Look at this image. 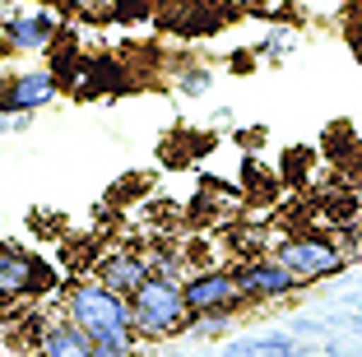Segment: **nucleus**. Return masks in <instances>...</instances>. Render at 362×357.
Returning a JSON list of instances; mask_svg holds the SVG:
<instances>
[{
    "mask_svg": "<svg viewBox=\"0 0 362 357\" xmlns=\"http://www.w3.org/2000/svg\"><path fill=\"white\" fill-rule=\"evenodd\" d=\"M65 320L93 339L98 357H130V348H135L130 297L112 293L98 279H79V283L65 288Z\"/></svg>",
    "mask_w": 362,
    "mask_h": 357,
    "instance_id": "obj_1",
    "label": "nucleus"
},
{
    "mask_svg": "<svg viewBox=\"0 0 362 357\" xmlns=\"http://www.w3.org/2000/svg\"><path fill=\"white\" fill-rule=\"evenodd\" d=\"M186 297H181V283L172 279H158L149 274L144 288L130 297V320H135V339H168L177 329H186Z\"/></svg>",
    "mask_w": 362,
    "mask_h": 357,
    "instance_id": "obj_2",
    "label": "nucleus"
},
{
    "mask_svg": "<svg viewBox=\"0 0 362 357\" xmlns=\"http://www.w3.org/2000/svg\"><path fill=\"white\" fill-rule=\"evenodd\" d=\"M274 260L298 283H320V279H330V274L344 269V251L334 242H325V237H288V242H279Z\"/></svg>",
    "mask_w": 362,
    "mask_h": 357,
    "instance_id": "obj_3",
    "label": "nucleus"
},
{
    "mask_svg": "<svg viewBox=\"0 0 362 357\" xmlns=\"http://www.w3.org/2000/svg\"><path fill=\"white\" fill-rule=\"evenodd\" d=\"M181 297H186V311H191V315H200V311H237V306H246L233 269L191 274V279L181 283Z\"/></svg>",
    "mask_w": 362,
    "mask_h": 357,
    "instance_id": "obj_4",
    "label": "nucleus"
},
{
    "mask_svg": "<svg viewBox=\"0 0 362 357\" xmlns=\"http://www.w3.org/2000/svg\"><path fill=\"white\" fill-rule=\"evenodd\" d=\"M237 288H242V302H274V297H288L293 288H302L274 255H260V260L237 264Z\"/></svg>",
    "mask_w": 362,
    "mask_h": 357,
    "instance_id": "obj_5",
    "label": "nucleus"
},
{
    "mask_svg": "<svg viewBox=\"0 0 362 357\" xmlns=\"http://www.w3.org/2000/svg\"><path fill=\"white\" fill-rule=\"evenodd\" d=\"M52 98H56V74L52 70L14 74L10 84H0V112H37Z\"/></svg>",
    "mask_w": 362,
    "mask_h": 357,
    "instance_id": "obj_6",
    "label": "nucleus"
},
{
    "mask_svg": "<svg viewBox=\"0 0 362 357\" xmlns=\"http://www.w3.org/2000/svg\"><path fill=\"white\" fill-rule=\"evenodd\" d=\"M149 274H153L149 260L135 255V251H107L103 260H98V283H107L112 293H121V297H135Z\"/></svg>",
    "mask_w": 362,
    "mask_h": 357,
    "instance_id": "obj_7",
    "label": "nucleus"
},
{
    "mask_svg": "<svg viewBox=\"0 0 362 357\" xmlns=\"http://www.w3.org/2000/svg\"><path fill=\"white\" fill-rule=\"evenodd\" d=\"M42 288V269L28 251L19 246H0V302H14V297H28Z\"/></svg>",
    "mask_w": 362,
    "mask_h": 357,
    "instance_id": "obj_8",
    "label": "nucleus"
},
{
    "mask_svg": "<svg viewBox=\"0 0 362 357\" xmlns=\"http://www.w3.org/2000/svg\"><path fill=\"white\" fill-rule=\"evenodd\" d=\"M37 357H98V344L70 320H47L37 329Z\"/></svg>",
    "mask_w": 362,
    "mask_h": 357,
    "instance_id": "obj_9",
    "label": "nucleus"
},
{
    "mask_svg": "<svg viewBox=\"0 0 362 357\" xmlns=\"http://www.w3.org/2000/svg\"><path fill=\"white\" fill-rule=\"evenodd\" d=\"M52 37H56L52 14H19V19L5 23V42H10L14 52H42Z\"/></svg>",
    "mask_w": 362,
    "mask_h": 357,
    "instance_id": "obj_10",
    "label": "nucleus"
},
{
    "mask_svg": "<svg viewBox=\"0 0 362 357\" xmlns=\"http://www.w3.org/2000/svg\"><path fill=\"white\" fill-rule=\"evenodd\" d=\"M218 357H302V348L288 334H256V339H233V344H223Z\"/></svg>",
    "mask_w": 362,
    "mask_h": 357,
    "instance_id": "obj_11",
    "label": "nucleus"
},
{
    "mask_svg": "<svg viewBox=\"0 0 362 357\" xmlns=\"http://www.w3.org/2000/svg\"><path fill=\"white\" fill-rule=\"evenodd\" d=\"M228 320H233V311H200V315H186V329L209 339V334H218V329H228Z\"/></svg>",
    "mask_w": 362,
    "mask_h": 357,
    "instance_id": "obj_12",
    "label": "nucleus"
},
{
    "mask_svg": "<svg viewBox=\"0 0 362 357\" xmlns=\"http://www.w3.org/2000/svg\"><path fill=\"white\" fill-rule=\"evenodd\" d=\"M204 88H209V74L204 70H186L181 74V93H204Z\"/></svg>",
    "mask_w": 362,
    "mask_h": 357,
    "instance_id": "obj_13",
    "label": "nucleus"
},
{
    "mask_svg": "<svg viewBox=\"0 0 362 357\" xmlns=\"http://www.w3.org/2000/svg\"><path fill=\"white\" fill-rule=\"evenodd\" d=\"M358 246H362V223H358Z\"/></svg>",
    "mask_w": 362,
    "mask_h": 357,
    "instance_id": "obj_14",
    "label": "nucleus"
}]
</instances>
